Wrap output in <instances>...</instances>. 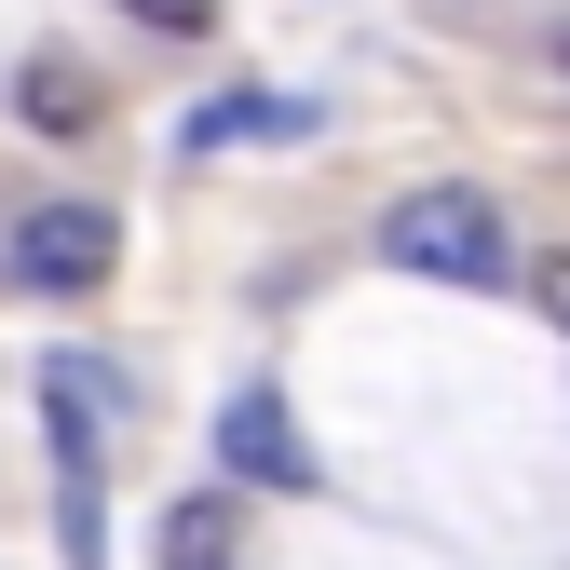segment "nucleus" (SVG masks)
Here are the masks:
<instances>
[{"label":"nucleus","mask_w":570,"mask_h":570,"mask_svg":"<svg viewBox=\"0 0 570 570\" xmlns=\"http://www.w3.org/2000/svg\"><path fill=\"white\" fill-rule=\"evenodd\" d=\"M14 109H28L41 136H82V122L109 109V82H96L82 55H28V82H14Z\"/></svg>","instance_id":"0eeeda50"},{"label":"nucleus","mask_w":570,"mask_h":570,"mask_svg":"<svg viewBox=\"0 0 570 570\" xmlns=\"http://www.w3.org/2000/svg\"><path fill=\"white\" fill-rule=\"evenodd\" d=\"M122 14L164 28V41H204V28H218V0H122Z\"/></svg>","instance_id":"6e6552de"},{"label":"nucleus","mask_w":570,"mask_h":570,"mask_svg":"<svg viewBox=\"0 0 570 570\" xmlns=\"http://www.w3.org/2000/svg\"><path fill=\"white\" fill-rule=\"evenodd\" d=\"M0 258H14L28 299H96V285L122 272V218H109V204H82V190H55V204H28V218H14V245H0Z\"/></svg>","instance_id":"7ed1b4c3"},{"label":"nucleus","mask_w":570,"mask_h":570,"mask_svg":"<svg viewBox=\"0 0 570 570\" xmlns=\"http://www.w3.org/2000/svg\"><path fill=\"white\" fill-rule=\"evenodd\" d=\"M245 136H313V109H299V96H204V109L177 122V150L204 164V150H245Z\"/></svg>","instance_id":"423d86ee"},{"label":"nucleus","mask_w":570,"mask_h":570,"mask_svg":"<svg viewBox=\"0 0 570 570\" xmlns=\"http://www.w3.org/2000/svg\"><path fill=\"white\" fill-rule=\"evenodd\" d=\"M218 462H232L245 489H313V435L285 421V394H232V407H218Z\"/></svg>","instance_id":"20e7f679"},{"label":"nucleus","mask_w":570,"mask_h":570,"mask_svg":"<svg viewBox=\"0 0 570 570\" xmlns=\"http://www.w3.org/2000/svg\"><path fill=\"white\" fill-rule=\"evenodd\" d=\"M164 570H245V503H232V489L164 503Z\"/></svg>","instance_id":"39448f33"},{"label":"nucleus","mask_w":570,"mask_h":570,"mask_svg":"<svg viewBox=\"0 0 570 570\" xmlns=\"http://www.w3.org/2000/svg\"><path fill=\"white\" fill-rule=\"evenodd\" d=\"M530 299H543V313L570 326V258H543V272H530Z\"/></svg>","instance_id":"1a4fd4ad"},{"label":"nucleus","mask_w":570,"mask_h":570,"mask_svg":"<svg viewBox=\"0 0 570 570\" xmlns=\"http://www.w3.org/2000/svg\"><path fill=\"white\" fill-rule=\"evenodd\" d=\"M381 245H394V272H421V285H503V204H489L475 177H421L394 218H381Z\"/></svg>","instance_id":"f03ea898"},{"label":"nucleus","mask_w":570,"mask_h":570,"mask_svg":"<svg viewBox=\"0 0 570 570\" xmlns=\"http://www.w3.org/2000/svg\"><path fill=\"white\" fill-rule=\"evenodd\" d=\"M41 435H55V543H68V570H96L109 557L96 489H109V435H122V381L96 353H55L41 367Z\"/></svg>","instance_id":"f257e3e1"}]
</instances>
